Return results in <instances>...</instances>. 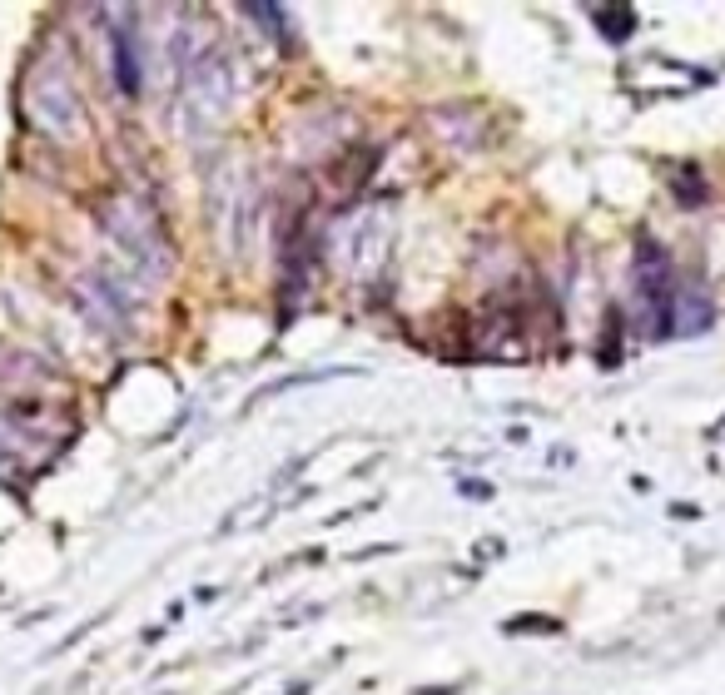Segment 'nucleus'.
<instances>
[{
	"label": "nucleus",
	"mask_w": 725,
	"mask_h": 695,
	"mask_svg": "<svg viewBox=\"0 0 725 695\" xmlns=\"http://www.w3.org/2000/svg\"><path fill=\"white\" fill-rule=\"evenodd\" d=\"M234 105V65L224 55H209L189 75V120L194 130H214Z\"/></svg>",
	"instance_id": "1"
},
{
	"label": "nucleus",
	"mask_w": 725,
	"mask_h": 695,
	"mask_svg": "<svg viewBox=\"0 0 725 695\" xmlns=\"http://www.w3.org/2000/svg\"><path fill=\"white\" fill-rule=\"evenodd\" d=\"M30 100H35L30 115H35V125H40L45 135L70 139L80 130V95H75V85L65 80L60 65H45V70L35 75V95H30Z\"/></svg>",
	"instance_id": "2"
},
{
	"label": "nucleus",
	"mask_w": 725,
	"mask_h": 695,
	"mask_svg": "<svg viewBox=\"0 0 725 695\" xmlns=\"http://www.w3.org/2000/svg\"><path fill=\"white\" fill-rule=\"evenodd\" d=\"M110 40H115V80H120V90H125V95H140V50H135V25L120 15L115 30H110Z\"/></svg>",
	"instance_id": "3"
},
{
	"label": "nucleus",
	"mask_w": 725,
	"mask_h": 695,
	"mask_svg": "<svg viewBox=\"0 0 725 695\" xmlns=\"http://www.w3.org/2000/svg\"><path fill=\"white\" fill-rule=\"evenodd\" d=\"M596 20H601V30H606L611 40H626V35L636 30V15H631V10H596Z\"/></svg>",
	"instance_id": "4"
}]
</instances>
